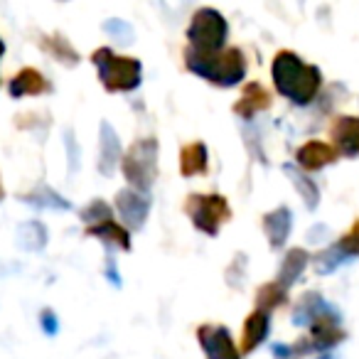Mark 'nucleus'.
<instances>
[{
  "mask_svg": "<svg viewBox=\"0 0 359 359\" xmlns=\"http://www.w3.org/2000/svg\"><path fill=\"white\" fill-rule=\"evenodd\" d=\"M3 50H6V47H3V42H0V55H3Z\"/></svg>",
  "mask_w": 359,
  "mask_h": 359,
  "instance_id": "20",
  "label": "nucleus"
},
{
  "mask_svg": "<svg viewBox=\"0 0 359 359\" xmlns=\"http://www.w3.org/2000/svg\"><path fill=\"white\" fill-rule=\"evenodd\" d=\"M94 65L109 91H130L140 84V62L130 57H116L111 50L94 52Z\"/></svg>",
  "mask_w": 359,
  "mask_h": 359,
  "instance_id": "2",
  "label": "nucleus"
},
{
  "mask_svg": "<svg viewBox=\"0 0 359 359\" xmlns=\"http://www.w3.org/2000/svg\"><path fill=\"white\" fill-rule=\"evenodd\" d=\"M45 45L47 52H52V55H57V60H65L67 65H74L79 57L72 52V47L67 45V40H62V37H52V40H45L42 42Z\"/></svg>",
  "mask_w": 359,
  "mask_h": 359,
  "instance_id": "17",
  "label": "nucleus"
},
{
  "mask_svg": "<svg viewBox=\"0 0 359 359\" xmlns=\"http://www.w3.org/2000/svg\"><path fill=\"white\" fill-rule=\"evenodd\" d=\"M266 229H269V234H271V244L273 246L283 244L285 231H288V212L280 210V212H276V215H271L269 219H266Z\"/></svg>",
  "mask_w": 359,
  "mask_h": 359,
  "instance_id": "15",
  "label": "nucleus"
},
{
  "mask_svg": "<svg viewBox=\"0 0 359 359\" xmlns=\"http://www.w3.org/2000/svg\"><path fill=\"white\" fill-rule=\"evenodd\" d=\"M185 210L192 217L197 229L210 236L219 231L222 222L229 219V207H226L224 197L219 195H190Z\"/></svg>",
  "mask_w": 359,
  "mask_h": 359,
  "instance_id": "5",
  "label": "nucleus"
},
{
  "mask_svg": "<svg viewBox=\"0 0 359 359\" xmlns=\"http://www.w3.org/2000/svg\"><path fill=\"white\" fill-rule=\"evenodd\" d=\"M42 327H45V332L50 334H57V330H60V325H57V315H52L50 310H47L45 315H42Z\"/></svg>",
  "mask_w": 359,
  "mask_h": 359,
  "instance_id": "19",
  "label": "nucleus"
},
{
  "mask_svg": "<svg viewBox=\"0 0 359 359\" xmlns=\"http://www.w3.org/2000/svg\"><path fill=\"white\" fill-rule=\"evenodd\" d=\"M121 158V143L116 130L109 123H101V160H99V170L104 175H111Z\"/></svg>",
  "mask_w": 359,
  "mask_h": 359,
  "instance_id": "8",
  "label": "nucleus"
},
{
  "mask_svg": "<svg viewBox=\"0 0 359 359\" xmlns=\"http://www.w3.org/2000/svg\"><path fill=\"white\" fill-rule=\"evenodd\" d=\"M81 219L84 222H96V224H104V222H111V207L106 205V202H101V200H96V202H91L89 207H86L84 212H81Z\"/></svg>",
  "mask_w": 359,
  "mask_h": 359,
  "instance_id": "18",
  "label": "nucleus"
},
{
  "mask_svg": "<svg viewBox=\"0 0 359 359\" xmlns=\"http://www.w3.org/2000/svg\"><path fill=\"white\" fill-rule=\"evenodd\" d=\"M261 106H266V94L261 86H249L244 94V99L236 104V114L241 116H251L256 109H261Z\"/></svg>",
  "mask_w": 359,
  "mask_h": 359,
  "instance_id": "16",
  "label": "nucleus"
},
{
  "mask_svg": "<svg viewBox=\"0 0 359 359\" xmlns=\"http://www.w3.org/2000/svg\"><path fill=\"white\" fill-rule=\"evenodd\" d=\"M45 91H50V84H47V79L37 69H22L11 81V94L18 96V99L25 94H45Z\"/></svg>",
  "mask_w": 359,
  "mask_h": 359,
  "instance_id": "9",
  "label": "nucleus"
},
{
  "mask_svg": "<svg viewBox=\"0 0 359 359\" xmlns=\"http://www.w3.org/2000/svg\"><path fill=\"white\" fill-rule=\"evenodd\" d=\"M266 327H269V320H266L264 313H254L249 320H246V327H244V352H251L256 344L264 339Z\"/></svg>",
  "mask_w": 359,
  "mask_h": 359,
  "instance_id": "13",
  "label": "nucleus"
},
{
  "mask_svg": "<svg viewBox=\"0 0 359 359\" xmlns=\"http://www.w3.org/2000/svg\"><path fill=\"white\" fill-rule=\"evenodd\" d=\"M0 200H3V187H0Z\"/></svg>",
  "mask_w": 359,
  "mask_h": 359,
  "instance_id": "21",
  "label": "nucleus"
},
{
  "mask_svg": "<svg viewBox=\"0 0 359 359\" xmlns=\"http://www.w3.org/2000/svg\"><path fill=\"white\" fill-rule=\"evenodd\" d=\"M123 172L128 182L138 192H148L158 172V143L153 138H143L133 143L128 155L123 158Z\"/></svg>",
  "mask_w": 359,
  "mask_h": 359,
  "instance_id": "4",
  "label": "nucleus"
},
{
  "mask_svg": "<svg viewBox=\"0 0 359 359\" xmlns=\"http://www.w3.org/2000/svg\"><path fill=\"white\" fill-rule=\"evenodd\" d=\"M187 69L205 76L207 81H215L219 86H231L244 79L246 62L239 50L215 52V55H200V52L187 50Z\"/></svg>",
  "mask_w": 359,
  "mask_h": 359,
  "instance_id": "1",
  "label": "nucleus"
},
{
  "mask_svg": "<svg viewBox=\"0 0 359 359\" xmlns=\"http://www.w3.org/2000/svg\"><path fill=\"white\" fill-rule=\"evenodd\" d=\"M197 334H200V342L210 359H239V352H236L226 327H222V325H202Z\"/></svg>",
  "mask_w": 359,
  "mask_h": 359,
  "instance_id": "6",
  "label": "nucleus"
},
{
  "mask_svg": "<svg viewBox=\"0 0 359 359\" xmlns=\"http://www.w3.org/2000/svg\"><path fill=\"white\" fill-rule=\"evenodd\" d=\"M187 40H190V50L200 52V55H215L222 52L226 40V22L212 8H202L192 18V25L187 30Z\"/></svg>",
  "mask_w": 359,
  "mask_h": 359,
  "instance_id": "3",
  "label": "nucleus"
},
{
  "mask_svg": "<svg viewBox=\"0 0 359 359\" xmlns=\"http://www.w3.org/2000/svg\"><path fill=\"white\" fill-rule=\"evenodd\" d=\"M116 210L130 229H140L145 224V217H148L150 197L138 190H123L116 197Z\"/></svg>",
  "mask_w": 359,
  "mask_h": 359,
  "instance_id": "7",
  "label": "nucleus"
},
{
  "mask_svg": "<svg viewBox=\"0 0 359 359\" xmlns=\"http://www.w3.org/2000/svg\"><path fill=\"white\" fill-rule=\"evenodd\" d=\"M18 244L27 251H40L47 244V231L40 222H27L18 229Z\"/></svg>",
  "mask_w": 359,
  "mask_h": 359,
  "instance_id": "12",
  "label": "nucleus"
},
{
  "mask_svg": "<svg viewBox=\"0 0 359 359\" xmlns=\"http://www.w3.org/2000/svg\"><path fill=\"white\" fill-rule=\"evenodd\" d=\"M25 202H30V205H37V207H50V210H69V202L62 200L60 195H55L52 190H47V187H40L37 192H32V195H25Z\"/></svg>",
  "mask_w": 359,
  "mask_h": 359,
  "instance_id": "14",
  "label": "nucleus"
},
{
  "mask_svg": "<svg viewBox=\"0 0 359 359\" xmlns=\"http://www.w3.org/2000/svg\"><path fill=\"white\" fill-rule=\"evenodd\" d=\"M180 168H182V175H200L207 170V148L202 143H190L182 148V155H180Z\"/></svg>",
  "mask_w": 359,
  "mask_h": 359,
  "instance_id": "10",
  "label": "nucleus"
},
{
  "mask_svg": "<svg viewBox=\"0 0 359 359\" xmlns=\"http://www.w3.org/2000/svg\"><path fill=\"white\" fill-rule=\"evenodd\" d=\"M89 234L91 236H99V239L109 241V244L118 246V249H123V251L130 249V236H128V231L121 229V226L116 224V222H104V224H94L89 229Z\"/></svg>",
  "mask_w": 359,
  "mask_h": 359,
  "instance_id": "11",
  "label": "nucleus"
}]
</instances>
